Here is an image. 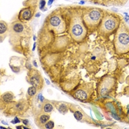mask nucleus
Wrapping results in <instances>:
<instances>
[{
  "label": "nucleus",
  "instance_id": "10",
  "mask_svg": "<svg viewBox=\"0 0 129 129\" xmlns=\"http://www.w3.org/2000/svg\"><path fill=\"white\" fill-rule=\"evenodd\" d=\"M33 16V12L30 10V8H24L21 11L20 13V18L21 19L24 20V21H28L32 18Z\"/></svg>",
  "mask_w": 129,
  "mask_h": 129
},
{
  "label": "nucleus",
  "instance_id": "3",
  "mask_svg": "<svg viewBox=\"0 0 129 129\" xmlns=\"http://www.w3.org/2000/svg\"><path fill=\"white\" fill-rule=\"evenodd\" d=\"M119 25L120 19L118 16L106 13L100 24L99 33L103 36H109L118 29Z\"/></svg>",
  "mask_w": 129,
  "mask_h": 129
},
{
  "label": "nucleus",
  "instance_id": "14",
  "mask_svg": "<svg viewBox=\"0 0 129 129\" xmlns=\"http://www.w3.org/2000/svg\"><path fill=\"white\" fill-rule=\"evenodd\" d=\"M57 109H58V111H59L60 113L63 114H66V113H67V111H68V107L64 103H60V104H59L57 106Z\"/></svg>",
  "mask_w": 129,
  "mask_h": 129
},
{
  "label": "nucleus",
  "instance_id": "1",
  "mask_svg": "<svg viewBox=\"0 0 129 129\" xmlns=\"http://www.w3.org/2000/svg\"><path fill=\"white\" fill-rule=\"evenodd\" d=\"M87 28L83 20V14L79 10L72 11L70 21V34L72 39L80 42L86 38Z\"/></svg>",
  "mask_w": 129,
  "mask_h": 129
},
{
  "label": "nucleus",
  "instance_id": "11",
  "mask_svg": "<svg viewBox=\"0 0 129 129\" xmlns=\"http://www.w3.org/2000/svg\"><path fill=\"white\" fill-rule=\"evenodd\" d=\"M12 30L16 33H18V34L22 33L24 31V25L21 22H19V21L15 22L13 24Z\"/></svg>",
  "mask_w": 129,
  "mask_h": 129
},
{
  "label": "nucleus",
  "instance_id": "24",
  "mask_svg": "<svg viewBox=\"0 0 129 129\" xmlns=\"http://www.w3.org/2000/svg\"><path fill=\"white\" fill-rule=\"evenodd\" d=\"M53 2H54V0H49V2H48V5H52Z\"/></svg>",
  "mask_w": 129,
  "mask_h": 129
},
{
  "label": "nucleus",
  "instance_id": "23",
  "mask_svg": "<svg viewBox=\"0 0 129 129\" xmlns=\"http://www.w3.org/2000/svg\"><path fill=\"white\" fill-rule=\"evenodd\" d=\"M16 128H27V127H25V126H16Z\"/></svg>",
  "mask_w": 129,
  "mask_h": 129
},
{
  "label": "nucleus",
  "instance_id": "13",
  "mask_svg": "<svg viewBox=\"0 0 129 129\" xmlns=\"http://www.w3.org/2000/svg\"><path fill=\"white\" fill-rule=\"evenodd\" d=\"M53 110H54V106L50 103L47 102L43 105V112H44V113L50 114L53 111Z\"/></svg>",
  "mask_w": 129,
  "mask_h": 129
},
{
  "label": "nucleus",
  "instance_id": "8",
  "mask_svg": "<svg viewBox=\"0 0 129 129\" xmlns=\"http://www.w3.org/2000/svg\"><path fill=\"white\" fill-rule=\"evenodd\" d=\"M92 93V88L89 85H84L79 88L74 93V97L80 101H86L89 100Z\"/></svg>",
  "mask_w": 129,
  "mask_h": 129
},
{
  "label": "nucleus",
  "instance_id": "16",
  "mask_svg": "<svg viewBox=\"0 0 129 129\" xmlns=\"http://www.w3.org/2000/svg\"><path fill=\"white\" fill-rule=\"evenodd\" d=\"M24 108H25V104H24V102L20 101L18 103H16V110L18 111H24Z\"/></svg>",
  "mask_w": 129,
  "mask_h": 129
},
{
  "label": "nucleus",
  "instance_id": "18",
  "mask_svg": "<svg viewBox=\"0 0 129 129\" xmlns=\"http://www.w3.org/2000/svg\"><path fill=\"white\" fill-rule=\"evenodd\" d=\"M74 117H75V119H77V120H78V121L82 120L83 117V114L80 111H74Z\"/></svg>",
  "mask_w": 129,
  "mask_h": 129
},
{
  "label": "nucleus",
  "instance_id": "9",
  "mask_svg": "<svg viewBox=\"0 0 129 129\" xmlns=\"http://www.w3.org/2000/svg\"><path fill=\"white\" fill-rule=\"evenodd\" d=\"M50 114L43 112L36 117V123L39 127L44 128V125L50 120Z\"/></svg>",
  "mask_w": 129,
  "mask_h": 129
},
{
  "label": "nucleus",
  "instance_id": "21",
  "mask_svg": "<svg viewBox=\"0 0 129 129\" xmlns=\"http://www.w3.org/2000/svg\"><path fill=\"white\" fill-rule=\"evenodd\" d=\"M22 122L24 123V125H26L29 124V121L27 120V119H23V120H22Z\"/></svg>",
  "mask_w": 129,
  "mask_h": 129
},
{
  "label": "nucleus",
  "instance_id": "15",
  "mask_svg": "<svg viewBox=\"0 0 129 129\" xmlns=\"http://www.w3.org/2000/svg\"><path fill=\"white\" fill-rule=\"evenodd\" d=\"M37 91L38 89L35 87V86H30L28 88V90H27V94H28V96L29 97H33V96H35V94H36V92H37Z\"/></svg>",
  "mask_w": 129,
  "mask_h": 129
},
{
  "label": "nucleus",
  "instance_id": "12",
  "mask_svg": "<svg viewBox=\"0 0 129 129\" xmlns=\"http://www.w3.org/2000/svg\"><path fill=\"white\" fill-rule=\"evenodd\" d=\"M14 99V95L12 92H6L2 95V100L4 103H9Z\"/></svg>",
  "mask_w": 129,
  "mask_h": 129
},
{
  "label": "nucleus",
  "instance_id": "19",
  "mask_svg": "<svg viewBox=\"0 0 129 129\" xmlns=\"http://www.w3.org/2000/svg\"><path fill=\"white\" fill-rule=\"evenodd\" d=\"M55 126V124H54V122L52 121V120H49L44 126V128H53Z\"/></svg>",
  "mask_w": 129,
  "mask_h": 129
},
{
  "label": "nucleus",
  "instance_id": "7",
  "mask_svg": "<svg viewBox=\"0 0 129 129\" xmlns=\"http://www.w3.org/2000/svg\"><path fill=\"white\" fill-rule=\"evenodd\" d=\"M49 24L50 27L58 33H60L65 30V23L58 14H55L50 17Z\"/></svg>",
  "mask_w": 129,
  "mask_h": 129
},
{
  "label": "nucleus",
  "instance_id": "5",
  "mask_svg": "<svg viewBox=\"0 0 129 129\" xmlns=\"http://www.w3.org/2000/svg\"><path fill=\"white\" fill-rule=\"evenodd\" d=\"M116 80L111 76L104 77L101 80L98 87V94L100 98H107L115 89Z\"/></svg>",
  "mask_w": 129,
  "mask_h": 129
},
{
  "label": "nucleus",
  "instance_id": "20",
  "mask_svg": "<svg viewBox=\"0 0 129 129\" xmlns=\"http://www.w3.org/2000/svg\"><path fill=\"white\" fill-rule=\"evenodd\" d=\"M45 5H46V2L44 0H41V2H40V9L42 10L44 8Z\"/></svg>",
  "mask_w": 129,
  "mask_h": 129
},
{
  "label": "nucleus",
  "instance_id": "22",
  "mask_svg": "<svg viewBox=\"0 0 129 129\" xmlns=\"http://www.w3.org/2000/svg\"><path fill=\"white\" fill-rule=\"evenodd\" d=\"M13 122H15V123H19V122H20V120L19 119V118L18 117H16V118H14V121H13Z\"/></svg>",
  "mask_w": 129,
  "mask_h": 129
},
{
  "label": "nucleus",
  "instance_id": "6",
  "mask_svg": "<svg viewBox=\"0 0 129 129\" xmlns=\"http://www.w3.org/2000/svg\"><path fill=\"white\" fill-rule=\"evenodd\" d=\"M29 82L33 86H35L38 90L41 89L44 86V80L39 73V72L36 70H31L28 73Z\"/></svg>",
  "mask_w": 129,
  "mask_h": 129
},
{
  "label": "nucleus",
  "instance_id": "17",
  "mask_svg": "<svg viewBox=\"0 0 129 129\" xmlns=\"http://www.w3.org/2000/svg\"><path fill=\"white\" fill-rule=\"evenodd\" d=\"M8 30V26L6 24V23H5L4 21H1L0 24V33L1 35H2L3 33H5Z\"/></svg>",
  "mask_w": 129,
  "mask_h": 129
},
{
  "label": "nucleus",
  "instance_id": "25",
  "mask_svg": "<svg viewBox=\"0 0 129 129\" xmlns=\"http://www.w3.org/2000/svg\"><path fill=\"white\" fill-rule=\"evenodd\" d=\"M127 118H128V119L129 120V111H128V117H127Z\"/></svg>",
  "mask_w": 129,
  "mask_h": 129
},
{
  "label": "nucleus",
  "instance_id": "2",
  "mask_svg": "<svg viewBox=\"0 0 129 129\" xmlns=\"http://www.w3.org/2000/svg\"><path fill=\"white\" fill-rule=\"evenodd\" d=\"M115 52L118 55L126 54L129 52V29L120 24L114 37Z\"/></svg>",
  "mask_w": 129,
  "mask_h": 129
},
{
  "label": "nucleus",
  "instance_id": "4",
  "mask_svg": "<svg viewBox=\"0 0 129 129\" xmlns=\"http://www.w3.org/2000/svg\"><path fill=\"white\" fill-rule=\"evenodd\" d=\"M103 12L98 8H91L83 14V22L89 30H95L100 26L103 18Z\"/></svg>",
  "mask_w": 129,
  "mask_h": 129
}]
</instances>
